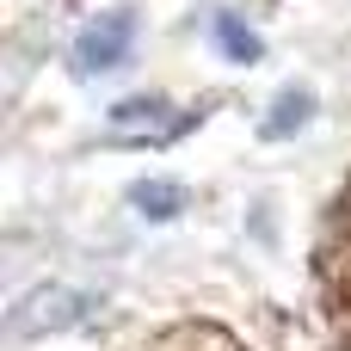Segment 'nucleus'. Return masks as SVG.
<instances>
[{"mask_svg": "<svg viewBox=\"0 0 351 351\" xmlns=\"http://www.w3.org/2000/svg\"><path fill=\"white\" fill-rule=\"evenodd\" d=\"M130 43H136V19L130 12H105V19H93L74 37V68L80 74H111L130 56Z\"/></svg>", "mask_w": 351, "mask_h": 351, "instance_id": "nucleus-1", "label": "nucleus"}, {"mask_svg": "<svg viewBox=\"0 0 351 351\" xmlns=\"http://www.w3.org/2000/svg\"><path fill=\"white\" fill-rule=\"evenodd\" d=\"M216 37H222V49H228L234 62H253V56H259V37H253V31H241L234 19H216Z\"/></svg>", "mask_w": 351, "mask_h": 351, "instance_id": "nucleus-3", "label": "nucleus"}, {"mask_svg": "<svg viewBox=\"0 0 351 351\" xmlns=\"http://www.w3.org/2000/svg\"><path fill=\"white\" fill-rule=\"evenodd\" d=\"M179 197H185L179 185H136V204L142 210H179Z\"/></svg>", "mask_w": 351, "mask_h": 351, "instance_id": "nucleus-4", "label": "nucleus"}, {"mask_svg": "<svg viewBox=\"0 0 351 351\" xmlns=\"http://www.w3.org/2000/svg\"><path fill=\"white\" fill-rule=\"evenodd\" d=\"M308 111H315V93H284V99H278V111H271V123H265V136H271V142H284L290 130H302V123H308Z\"/></svg>", "mask_w": 351, "mask_h": 351, "instance_id": "nucleus-2", "label": "nucleus"}]
</instances>
